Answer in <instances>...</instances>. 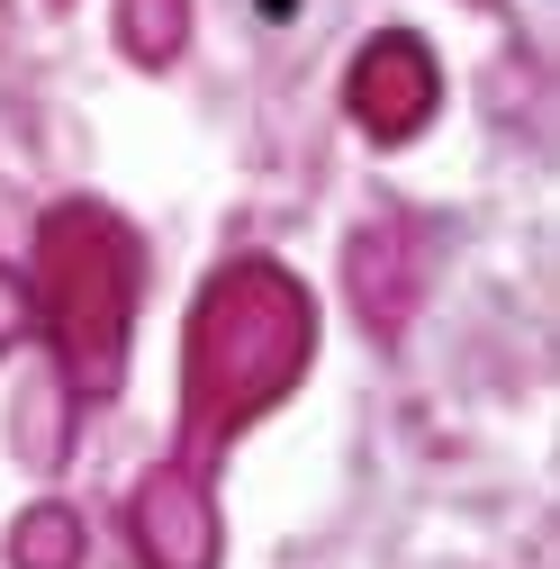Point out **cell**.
<instances>
[{"label":"cell","mask_w":560,"mask_h":569,"mask_svg":"<svg viewBox=\"0 0 560 569\" xmlns=\"http://www.w3.org/2000/svg\"><path fill=\"white\" fill-rule=\"evenodd\" d=\"M146 542H154V569H208V507H199L181 479H154Z\"/></svg>","instance_id":"cell-1"},{"label":"cell","mask_w":560,"mask_h":569,"mask_svg":"<svg viewBox=\"0 0 560 569\" xmlns=\"http://www.w3.org/2000/svg\"><path fill=\"white\" fill-rule=\"evenodd\" d=\"M19 560H28V569H73V516H63V507L28 516V525H19Z\"/></svg>","instance_id":"cell-2"},{"label":"cell","mask_w":560,"mask_h":569,"mask_svg":"<svg viewBox=\"0 0 560 569\" xmlns=\"http://www.w3.org/2000/svg\"><path fill=\"white\" fill-rule=\"evenodd\" d=\"M10 335H19V290L0 280V343H10Z\"/></svg>","instance_id":"cell-3"},{"label":"cell","mask_w":560,"mask_h":569,"mask_svg":"<svg viewBox=\"0 0 560 569\" xmlns=\"http://www.w3.org/2000/svg\"><path fill=\"white\" fill-rule=\"evenodd\" d=\"M262 10H271V19H290V10H299V0H262Z\"/></svg>","instance_id":"cell-4"}]
</instances>
